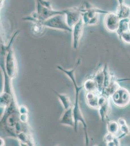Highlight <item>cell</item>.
<instances>
[{"label":"cell","mask_w":130,"mask_h":146,"mask_svg":"<svg viewBox=\"0 0 130 146\" xmlns=\"http://www.w3.org/2000/svg\"><path fill=\"white\" fill-rule=\"evenodd\" d=\"M81 60L80 58H78L74 67L70 70L65 69V68H63L62 67H61L60 65H57V67L60 71L65 73L69 78V79L71 80V81L72 82L73 84L75 91V102L74 103V105H73V115L74 123H75L74 129H75V131L77 132V129L78 123L79 122L82 123L84 127L86 143H88V140L87 133V124L84 120V115L82 114V111H81V108L80 107V104H79V95H80V92L84 88V86H80L78 85L77 82H76L75 74H74L75 70L77 69L78 67L79 66V65L80 64V63H81Z\"/></svg>","instance_id":"6da1fadb"},{"label":"cell","mask_w":130,"mask_h":146,"mask_svg":"<svg viewBox=\"0 0 130 146\" xmlns=\"http://www.w3.org/2000/svg\"><path fill=\"white\" fill-rule=\"evenodd\" d=\"M45 27L65 31L72 32V28L68 25L65 14L54 15L42 23Z\"/></svg>","instance_id":"7a4b0ae2"},{"label":"cell","mask_w":130,"mask_h":146,"mask_svg":"<svg viewBox=\"0 0 130 146\" xmlns=\"http://www.w3.org/2000/svg\"><path fill=\"white\" fill-rule=\"evenodd\" d=\"M6 50L7 54L5 57V71L7 76L11 80H12L16 76L18 67L15 54L11 46V43L9 44Z\"/></svg>","instance_id":"3957f363"},{"label":"cell","mask_w":130,"mask_h":146,"mask_svg":"<svg viewBox=\"0 0 130 146\" xmlns=\"http://www.w3.org/2000/svg\"><path fill=\"white\" fill-rule=\"evenodd\" d=\"M120 21V19L115 12H109L106 14L104 21L106 29L109 32H117L119 28Z\"/></svg>","instance_id":"277c9868"},{"label":"cell","mask_w":130,"mask_h":146,"mask_svg":"<svg viewBox=\"0 0 130 146\" xmlns=\"http://www.w3.org/2000/svg\"><path fill=\"white\" fill-rule=\"evenodd\" d=\"M84 25V22L81 17L80 20L72 28L73 46L74 50H76L79 46V42L83 34Z\"/></svg>","instance_id":"5b68a950"},{"label":"cell","mask_w":130,"mask_h":146,"mask_svg":"<svg viewBox=\"0 0 130 146\" xmlns=\"http://www.w3.org/2000/svg\"><path fill=\"white\" fill-rule=\"evenodd\" d=\"M81 11L79 9H66L65 15L68 25L73 28L82 17Z\"/></svg>","instance_id":"8992f818"},{"label":"cell","mask_w":130,"mask_h":146,"mask_svg":"<svg viewBox=\"0 0 130 146\" xmlns=\"http://www.w3.org/2000/svg\"><path fill=\"white\" fill-rule=\"evenodd\" d=\"M73 106L69 109L65 110L64 112L60 118L59 122L63 125L74 128L75 123L73 115Z\"/></svg>","instance_id":"52a82bcc"},{"label":"cell","mask_w":130,"mask_h":146,"mask_svg":"<svg viewBox=\"0 0 130 146\" xmlns=\"http://www.w3.org/2000/svg\"><path fill=\"white\" fill-rule=\"evenodd\" d=\"M115 13L120 20L130 19V7L124 3L119 5Z\"/></svg>","instance_id":"ba28073f"},{"label":"cell","mask_w":130,"mask_h":146,"mask_svg":"<svg viewBox=\"0 0 130 146\" xmlns=\"http://www.w3.org/2000/svg\"><path fill=\"white\" fill-rule=\"evenodd\" d=\"M86 100L87 105L92 108H97L99 107V98L95 92H87L86 94Z\"/></svg>","instance_id":"9c48e42d"},{"label":"cell","mask_w":130,"mask_h":146,"mask_svg":"<svg viewBox=\"0 0 130 146\" xmlns=\"http://www.w3.org/2000/svg\"><path fill=\"white\" fill-rule=\"evenodd\" d=\"M54 92L55 94L57 96L60 102L62 104L63 107L65 110L69 109L73 106V105H72L71 104V99L68 95L59 94L54 91Z\"/></svg>","instance_id":"30bf717a"},{"label":"cell","mask_w":130,"mask_h":146,"mask_svg":"<svg viewBox=\"0 0 130 146\" xmlns=\"http://www.w3.org/2000/svg\"><path fill=\"white\" fill-rule=\"evenodd\" d=\"M83 86L84 89L87 92H95L97 87V83L95 80L88 78L84 82Z\"/></svg>","instance_id":"8fae6325"},{"label":"cell","mask_w":130,"mask_h":146,"mask_svg":"<svg viewBox=\"0 0 130 146\" xmlns=\"http://www.w3.org/2000/svg\"><path fill=\"white\" fill-rule=\"evenodd\" d=\"M45 27L41 22H34L31 28L32 34L34 35H39L41 34L43 31Z\"/></svg>","instance_id":"7c38bea8"},{"label":"cell","mask_w":130,"mask_h":146,"mask_svg":"<svg viewBox=\"0 0 130 146\" xmlns=\"http://www.w3.org/2000/svg\"><path fill=\"white\" fill-rule=\"evenodd\" d=\"M129 20V19L120 20L118 30H117V32H116L119 36L123 32L128 31Z\"/></svg>","instance_id":"4fadbf2b"},{"label":"cell","mask_w":130,"mask_h":146,"mask_svg":"<svg viewBox=\"0 0 130 146\" xmlns=\"http://www.w3.org/2000/svg\"><path fill=\"white\" fill-rule=\"evenodd\" d=\"M119 36L123 41L126 43L130 44V31L129 30L123 32Z\"/></svg>","instance_id":"5bb4252c"},{"label":"cell","mask_w":130,"mask_h":146,"mask_svg":"<svg viewBox=\"0 0 130 146\" xmlns=\"http://www.w3.org/2000/svg\"><path fill=\"white\" fill-rule=\"evenodd\" d=\"M20 120L23 123H26L28 120V113L20 114Z\"/></svg>","instance_id":"9a60e30c"},{"label":"cell","mask_w":130,"mask_h":146,"mask_svg":"<svg viewBox=\"0 0 130 146\" xmlns=\"http://www.w3.org/2000/svg\"><path fill=\"white\" fill-rule=\"evenodd\" d=\"M19 111L20 114H23V113H28V108L24 105H22L19 108Z\"/></svg>","instance_id":"2e32d148"},{"label":"cell","mask_w":130,"mask_h":146,"mask_svg":"<svg viewBox=\"0 0 130 146\" xmlns=\"http://www.w3.org/2000/svg\"><path fill=\"white\" fill-rule=\"evenodd\" d=\"M1 146H4L5 145V141H4V140L1 137Z\"/></svg>","instance_id":"e0dca14e"},{"label":"cell","mask_w":130,"mask_h":146,"mask_svg":"<svg viewBox=\"0 0 130 146\" xmlns=\"http://www.w3.org/2000/svg\"><path fill=\"white\" fill-rule=\"evenodd\" d=\"M117 1H118L119 5H121L122 3H124V0H117Z\"/></svg>","instance_id":"ac0fdd59"},{"label":"cell","mask_w":130,"mask_h":146,"mask_svg":"<svg viewBox=\"0 0 130 146\" xmlns=\"http://www.w3.org/2000/svg\"><path fill=\"white\" fill-rule=\"evenodd\" d=\"M128 28L129 30L130 31V19L128 21Z\"/></svg>","instance_id":"d6986e66"}]
</instances>
